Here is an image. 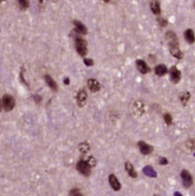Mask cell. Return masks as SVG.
Returning <instances> with one entry per match:
<instances>
[{
  "instance_id": "cell-1",
  "label": "cell",
  "mask_w": 195,
  "mask_h": 196,
  "mask_svg": "<svg viewBox=\"0 0 195 196\" xmlns=\"http://www.w3.org/2000/svg\"><path fill=\"white\" fill-rule=\"evenodd\" d=\"M75 38V48L80 56H85L87 54V42L79 34H73Z\"/></svg>"
},
{
  "instance_id": "cell-2",
  "label": "cell",
  "mask_w": 195,
  "mask_h": 196,
  "mask_svg": "<svg viewBox=\"0 0 195 196\" xmlns=\"http://www.w3.org/2000/svg\"><path fill=\"white\" fill-rule=\"evenodd\" d=\"M76 169H77V171L84 175V176H89V175L91 174V166L90 164L87 162L86 160H84V159H81V160H79L77 162V164H76Z\"/></svg>"
},
{
  "instance_id": "cell-3",
  "label": "cell",
  "mask_w": 195,
  "mask_h": 196,
  "mask_svg": "<svg viewBox=\"0 0 195 196\" xmlns=\"http://www.w3.org/2000/svg\"><path fill=\"white\" fill-rule=\"evenodd\" d=\"M15 106V99L9 94H5L2 98V107L5 111H11Z\"/></svg>"
},
{
  "instance_id": "cell-4",
  "label": "cell",
  "mask_w": 195,
  "mask_h": 196,
  "mask_svg": "<svg viewBox=\"0 0 195 196\" xmlns=\"http://www.w3.org/2000/svg\"><path fill=\"white\" fill-rule=\"evenodd\" d=\"M181 179H182V183H183V186L185 188H189L192 185L193 183V179H192V176L191 174L189 173L187 170H182L181 172Z\"/></svg>"
},
{
  "instance_id": "cell-5",
  "label": "cell",
  "mask_w": 195,
  "mask_h": 196,
  "mask_svg": "<svg viewBox=\"0 0 195 196\" xmlns=\"http://www.w3.org/2000/svg\"><path fill=\"white\" fill-rule=\"evenodd\" d=\"M166 39L168 41L169 47H175V46H179V40L177 35L173 31H168L166 32Z\"/></svg>"
},
{
  "instance_id": "cell-6",
  "label": "cell",
  "mask_w": 195,
  "mask_h": 196,
  "mask_svg": "<svg viewBox=\"0 0 195 196\" xmlns=\"http://www.w3.org/2000/svg\"><path fill=\"white\" fill-rule=\"evenodd\" d=\"M138 147H139V150L143 155H149L153 151V146H151L150 144H148L144 141L138 142Z\"/></svg>"
},
{
  "instance_id": "cell-7",
  "label": "cell",
  "mask_w": 195,
  "mask_h": 196,
  "mask_svg": "<svg viewBox=\"0 0 195 196\" xmlns=\"http://www.w3.org/2000/svg\"><path fill=\"white\" fill-rule=\"evenodd\" d=\"M135 64H136V67H137L138 71H139L140 73H142V74H146V73H148V72L151 71L150 67L147 65V63L145 62L144 60L138 59V60H136Z\"/></svg>"
},
{
  "instance_id": "cell-8",
  "label": "cell",
  "mask_w": 195,
  "mask_h": 196,
  "mask_svg": "<svg viewBox=\"0 0 195 196\" xmlns=\"http://www.w3.org/2000/svg\"><path fill=\"white\" fill-rule=\"evenodd\" d=\"M76 101H77V104L79 107H83L86 104L87 101V93L84 89H80L76 96Z\"/></svg>"
},
{
  "instance_id": "cell-9",
  "label": "cell",
  "mask_w": 195,
  "mask_h": 196,
  "mask_svg": "<svg viewBox=\"0 0 195 196\" xmlns=\"http://www.w3.org/2000/svg\"><path fill=\"white\" fill-rule=\"evenodd\" d=\"M170 79L173 83H178L181 79V72L177 69L176 66H172L170 68Z\"/></svg>"
},
{
  "instance_id": "cell-10",
  "label": "cell",
  "mask_w": 195,
  "mask_h": 196,
  "mask_svg": "<svg viewBox=\"0 0 195 196\" xmlns=\"http://www.w3.org/2000/svg\"><path fill=\"white\" fill-rule=\"evenodd\" d=\"M108 180H109L110 186H111V188L113 190H115V191H119V190L121 189V184L119 182V180H118V178L116 177V175L110 174Z\"/></svg>"
},
{
  "instance_id": "cell-11",
  "label": "cell",
  "mask_w": 195,
  "mask_h": 196,
  "mask_svg": "<svg viewBox=\"0 0 195 196\" xmlns=\"http://www.w3.org/2000/svg\"><path fill=\"white\" fill-rule=\"evenodd\" d=\"M87 86H88V88L91 92H98L101 88V85L99 82L93 78L88 79V81H87Z\"/></svg>"
},
{
  "instance_id": "cell-12",
  "label": "cell",
  "mask_w": 195,
  "mask_h": 196,
  "mask_svg": "<svg viewBox=\"0 0 195 196\" xmlns=\"http://www.w3.org/2000/svg\"><path fill=\"white\" fill-rule=\"evenodd\" d=\"M73 24H74V26H75V31L77 32L78 34H80V35H85L87 33V28H86V26L82 22L78 21V20H74Z\"/></svg>"
},
{
  "instance_id": "cell-13",
  "label": "cell",
  "mask_w": 195,
  "mask_h": 196,
  "mask_svg": "<svg viewBox=\"0 0 195 196\" xmlns=\"http://www.w3.org/2000/svg\"><path fill=\"white\" fill-rule=\"evenodd\" d=\"M44 79L46 81V84H47L53 91H57L58 90V85H57V83H56L55 80L52 78V77L49 76V75H45Z\"/></svg>"
},
{
  "instance_id": "cell-14",
  "label": "cell",
  "mask_w": 195,
  "mask_h": 196,
  "mask_svg": "<svg viewBox=\"0 0 195 196\" xmlns=\"http://www.w3.org/2000/svg\"><path fill=\"white\" fill-rule=\"evenodd\" d=\"M125 170H126V172L128 173V175H129L130 177H132V178H136V177H137V172H136V170L134 169V167H133V165H132L129 161L125 162Z\"/></svg>"
},
{
  "instance_id": "cell-15",
  "label": "cell",
  "mask_w": 195,
  "mask_h": 196,
  "mask_svg": "<svg viewBox=\"0 0 195 196\" xmlns=\"http://www.w3.org/2000/svg\"><path fill=\"white\" fill-rule=\"evenodd\" d=\"M150 9L155 15L160 14L161 9H160V4H159L158 0H151L150 1Z\"/></svg>"
},
{
  "instance_id": "cell-16",
  "label": "cell",
  "mask_w": 195,
  "mask_h": 196,
  "mask_svg": "<svg viewBox=\"0 0 195 196\" xmlns=\"http://www.w3.org/2000/svg\"><path fill=\"white\" fill-rule=\"evenodd\" d=\"M184 38L187 41L189 44H192L195 42V35L192 29H187L185 32H184Z\"/></svg>"
},
{
  "instance_id": "cell-17",
  "label": "cell",
  "mask_w": 195,
  "mask_h": 196,
  "mask_svg": "<svg viewBox=\"0 0 195 196\" xmlns=\"http://www.w3.org/2000/svg\"><path fill=\"white\" fill-rule=\"evenodd\" d=\"M143 173H144L145 175H147L148 177H152V178L157 177L156 171L153 169V167L149 166V165H147V166H145L144 168H143Z\"/></svg>"
},
{
  "instance_id": "cell-18",
  "label": "cell",
  "mask_w": 195,
  "mask_h": 196,
  "mask_svg": "<svg viewBox=\"0 0 195 196\" xmlns=\"http://www.w3.org/2000/svg\"><path fill=\"white\" fill-rule=\"evenodd\" d=\"M170 53L172 56H174L177 59H182L183 53L182 51L179 49V46H175V47H170Z\"/></svg>"
},
{
  "instance_id": "cell-19",
  "label": "cell",
  "mask_w": 195,
  "mask_h": 196,
  "mask_svg": "<svg viewBox=\"0 0 195 196\" xmlns=\"http://www.w3.org/2000/svg\"><path fill=\"white\" fill-rule=\"evenodd\" d=\"M179 99H180V102L182 103L183 106H186L187 102L190 99V93L188 91H183L179 95Z\"/></svg>"
},
{
  "instance_id": "cell-20",
  "label": "cell",
  "mask_w": 195,
  "mask_h": 196,
  "mask_svg": "<svg viewBox=\"0 0 195 196\" xmlns=\"http://www.w3.org/2000/svg\"><path fill=\"white\" fill-rule=\"evenodd\" d=\"M167 71H168L167 67H166V65H164V64H159L155 67V73L158 76L165 75L167 73Z\"/></svg>"
},
{
  "instance_id": "cell-21",
  "label": "cell",
  "mask_w": 195,
  "mask_h": 196,
  "mask_svg": "<svg viewBox=\"0 0 195 196\" xmlns=\"http://www.w3.org/2000/svg\"><path fill=\"white\" fill-rule=\"evenodd\" d=\"M89 144L88 143H86V142H83V143H81L79 144V150L82 152V153H87L89 151Z\"/></svg>"
},
{
  "instance_id": "cell-22",
  "label": "cell",
  "mask_w": 195,
  "mask_h": 196,
  "mask_svg": "<svg viewBox=\"0 0 195 196\" xmlns=\"http://www.w3.org/2000/svg\"><path fill=\"white\" fill-rule=\"evenodd\" d=\"M134 109H135V112L137 111L138 113H141L143 112V110H144V105H143V103L139 102V101H137L135 102V104H134Z\"/></svg>"
},
{
  "instance_id": "cell-23",
  "label": "cell",
  "mask_w": 195,
  "mask_h": 196,
  "mask_svg": "<svg viewBox=\"0 0 195 196\" xmlns=\"http://www.w3.org/2000/svg\"><path fill=\"white\" fill-rule=\"evenodd\" d=\"M19 7L22 10H26L29 7V1L28 0H18Z\"/></svg>"
},
{
  "instance_id": "cell-24",
  "label": "cell",
  "mask_w": 195,
  "mask_h": 196,
  "mask_svg": "<svg viewBox=\"0 0 195 196\" xmlns=\"http://www.w3.org/2000/svg\"><path fill=\"white\" fill-rule=\"evenodd\" d=\"M69 196H83V194H82L80 189H78V188H73V189L70 190Z\"/></svg>"
},
{
  "instance_id": "cell-25",
  "label": "cell",
  "mask_w": 195,
  "mask_h": 196,
  "mask_svg": "<svg viewBox=\"0 0 195 196\" xmlns=\"http://www.w3.org/2000/svg\"><path fill=\"white\" fill-rule=\"evenodd\" d=\"M164 121H165V123L167 125L172 124V117L169 113H165V114H164Z\"/></svg>"
},
{
  "instance_id": "cell-26",
  "label": "cell",
  "mask_w": 195,
  "mask_h": 196,
  "mask_svg": "<svg viewBox=\"0 0 195 196\" xmlns=\"http://www.w3.org/2000/svg\"><path fill=\"white\" fill-rule=\"evenodd\" d=\"M186 146L189 149H192V150H194V149H195V139H189V140H187L186 141Z\"/></svg>"
},
{
  "instance_id": "cell-27",
  "label": "cell",
  "mask_w": 195,
  "mask_h": 196,
  "mask_svg": "<svg viewBox=\"0 0 195 196\" xmlns=\"http://www.w3.org/2000/svg\"><path fill=\"white\" fill-rule=\"evenodd\" d=\"M157 22L159 23V25H160L161 27H165L166 25L168 24V21L166 19H164V18H162V17H158L157 18Z\"/></svg>"
},
{
  "instance_id": "cell-28",
  "label": "cell",
  "mask_w": 195,
  "mask_h": 196,
  "mask_svg": "<svg viewBox=\"0 0 195 196\" xmlns=\"http://www.w3.org/2000/svg\"><path fill=\"white\" fill-rule=\"evenodd\" d=\"M83 62H84V64H85L86 66H89V67L93 66V64H94V61L92 60L91 58H84Z\"/></svg>"
},
{
  "instance_id": "cell-29",
  "label": "cell",
  "mask_w": 195,
  "mask_h": 196,
  "mask_svg": "<svg viewBox=\"0 0 195 196\" xmlns=\"http://www.w3.org/2000/svg\"><path fill=\"white\" fill-rule=\"evenodd\" d=\"M159 163H160L161 165H166V164H168L167 158H165V157H160V158H159Z\"/></svg>"
},
{
  "instance_id": "cell-30",
  "label": "cell",
  "mask_w": 195,
  "mask_h": 196,
  "mask_svg": "<svg viewBox=\"0 0 195 196\" xmlns=\"http://www.w3.org/2000/svg\"><path fill=\"white\" fill-rule=\"evenodd\" d=\"M33 97H34V100H35V102H36L37 104H39V103L41 102V97H40L39 95H34Z\"/></svg>"
},
{
  "instance_id": "cell-31",
  "label": "cell",
  "mask_w": 195,
  "mask_h": 196,
  "mask_svg": "<svg viewBox=\"0 0 195 196\" xmlns=\"http://www.w3.org/2000/svg\"><path fill=\"white\" fill-rule=\"evenodd\" d=\"M64 83L66 84V85H68L69 84V78H68V77H66V78H64Z\"/></svg>"
},
{
  "instance_id": "cell-32",
  "label": "cell",
  "mask_w": 195,
  "mask_h": 196,
  "mask_svg": "<svg viewBox=\"0 0 195 196\" xmlns=\"http://www.w3.org/2000/svg\"><path fill=\"white\" fill-rule=\"evenodd\" d=\"M174 196H183L180 192H175L174 193Z\"/></svg>"
},
{
  "instance_id": "cell-33",
  "label": "cell",
  "mask_w": 195,
  "mask_h": 196,
  "mask_svg": "<svg viewBox=\"0 0 195 196\" xmlns=\"http://www.w3.org/2000/svg\"><path fill=\"white\" fill-rule=\"evenodd\" d=\"M2 110V102H1V100H0V111Z\"/></svg>"
},
{
  "instance_id": "cell-34",
  "label": "cell",
  "mask_w": 195,
  "mask_h": 196,
  "mask_svg": "<svg viewBox=\"0 0 195 196\" xmlns=\"http://www.w3.org/2000/svg\"><path fill=\"white\" fill-rule=\"evenodd\" d=\"M102 1H104V2H109L110 0H102Z\"/></svg>"
},
{
  "instance_id": "cell-35",
  "label": "cell",
  "mask_w": 195,
  "mask_h": 196,
  "mask_svg": "<svg viewBox=\"0 0 195 196\" xmlns=\"http://www.w3.org/2000/svg\"><path fill=\"white\" fill-rule=\"evenodd\" d=\"M3 1H5V0H0V3H1V2H3Z\"/></svg>"
},
{
  "instance_id": "cell-36",
  "label": "cell",
  "mask_w": 195,
  "mask_h": 196,
  "mask_svg": "<svg viewBox=\"0 0 195 196\" xmlns=\"http://www.w3.org/2000/svg\"><path fill=\"white\" fill-rule=\"evenodd\" d=\"M153 196H160V195H157V194H155V195H153Z\"/></svg>"
},
{
  "instance_id": "cell-37",
  "label": "cell",
  "mask_w": 195,
  "mask_h": 196,
  "mask_svg": "<svg viewBox=\"0 0 195 196\" xmlns=\"http://www.w3.org/2000/svg\"><path fill=\"white\" fill-rule=\"evenodd\" d=\"M194 7H195V2H194Z\"/></svg>"
},
{
  "instance_id": "cell-38",
  "label": "cell",
  "mask_w": 195,
  "mask_h": 196,
  "mask_svg": "<svg viewBox=\"0 0 195 196\" xmlns=\"http://www.w3.org/2000/svg\"><path fill=\"white\" fill-rule=\"evenodd\" d=\"M194 156H195V154H194Z\"/></svg>"
}]
</instances>
